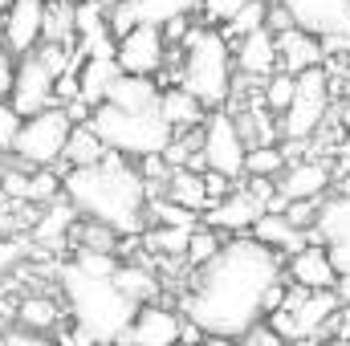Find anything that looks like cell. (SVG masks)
Segmentation results:
<instances>
[{"label": "cell", "instance_id": "obj_1", "mask_svg": "<svg viewBox=\"0 0 350 346\" xmlns=\"http://www.w3.org/2000/svg\"><path fill=\"white\" fill-rule=\"evenodd\" d=\"M277 281H285V257L257 237H232L204 269L187 277L179 289V314L200 334L245 338L257 322H265V297Z\"/></svg>", "mask_w": 350, "mask_h": 346}, {"label": "cell", "instance_id": "obj_2", "mask_svg": "<svg viewBox=\"0 0 350 346\" xmlns=\"http://www.w3.org/2000/svg\"><path fill=\"white\" fill-rule=\"evenodd\" d=\"M62 196L74 204L82 220H98L114 228L118 237H143L147 228V208H151V187L135 159L110 151L94 168H70L62 179Z\"/></svg>", "mask_w": 350, "mask_h": 346}, {"label": "cell", "instance_id": "obj_3", "mask_svg": "<svg viewBox=\"0 0 350 346\" xmlns=\"http://www.w3.org/2000/svg\"><path fill=\"white\" fill-rule=\"evenodd\" d=\"M57 281H62L66 310L90 346H118L126 338L139 306L114 285V277H98V273L82 269L78 261H66L57 269Z\"/></svg>", "mask_w": 350, "mask_h": 346}, {"label": "cell", "instance_id": "obj_4", "mask_svg": "<svg viewBox=\"0 0 350 346\" xmlns=\"http://www.w3.org/2000/svg\"><path fill=\"white\" fill-rule=\"evenodd\" d=\"M232 82H237L232 41L212 25H191L187 41L179 45L175 86H183L204 110H228Z\"/></svg>", "mask_w": 350, "mask_h": 346}, {"label": "cell", "instance_id": "obj_5", "mask_svg": "<svg viewBox=\"0 0 350 346\" xmlns=\"http://www.w3.org/2000/svg\"><path fill=\"white\" fill-rule=\"evenodd\" d=\"M90 127L110 151H118V155H126L135 163H143L151 155H163L167 143L175 139V131L159 114V106L155 110H118V106L102 102V106H94Z\"/></svg>", "mask_w": 350, "mask_h": 346}, {"label": "cell", "instance_id": "obj_6", "mask_svg": "<svg viewBox=\"0 0 350 346\" xmlns=\"http://www.w3.org/2000/svg\"><path fill=\"white\" fill-rule=\"evenodd\" d=\"M330 98H334V78L326 74V66L297 74L293 102H289V110L277 118V122H281V139L314 143V139L322 135V127L330 122Z\"/></svg>", "mask_w": 350, "mask_h": 346}, {"label": "cell", "instance_id": "obj_7", "mask_svg": "<svg viewBox=\"0 0 350 346\" xmlns=\"http://www.w3.org/2000/svg\"><path fill=\"white\" fill-rule=\"evenodd\" d=\"M70 131H74V122H70V114H66L62 106L41 110V114L25 118V127H21V135H16V143H12V159H16L21 168H29V172L53 168V163L66 159Z\"/></svg>", "mask_w": 350, "mask_h": 346}, {"label": "cell", "instance_id": "obj_8", "mask_svg": "<svg viewBox=\"0 0 350 346\" xmlns=\"http://www.w3.org/2000/svg\"><path fill=\"white\" fill-rule=\"evenodd\" d=\"M200 135H204V151H200L204 172H220L224 179L237 183L245 175V155H249V143L237 127V114L232 110H208Z\"/></svg>", "mask_w": 350, "mask_h": 346}, {"label": "cell", "instance_id": "obj_9", "mask_svg": "<svg viewBox=\"0 0 350 346\" xmlns=\"http://www.w3.org/2000/svg\"><path fill=\"white\" fill-rule=\"evenodd\" d=\"M289 12L293 29L318 37L330 49H350V0H273Z\"/></svg>", "mask_w": 350, "mask_h": 346}, {"label": "cell", "instance_id": "obj_10", "mask_svg": "<svg viewBox=\"0 0 350 346\" xmlns=\"http://www.w3.org/2000/svg\"><path fill=\"white\" fill-rule=\"evenodd\" d=\"M8 106H12L21 118H33V114L57 106V74H53V66H49L41 53L16 57V78H12Z\"/></svg>", "mask_w": 350, "mask_h": 346}, {"label": "cell", "instance_id": "obj_11", "mask_svg": "<svg viewBox=\"0 0 350 346\" xmlns=\"http://www.w3.org/2000/svg\"><path fill=\"white\" fill-rule=\"evenodd\" d=\"M204 0H110V33L114 41L139 25H151V29H163L172 21L183 16H196Z\"/></svg>", "mask_w": 350, "mask_h": 346}, {"label": "cell", "instance_id": "obj_12", "mask_svg": "<svg viewBox=\"0 0 350 346\" xmlns=\"http://www.w3.org/2000/svg\"><path fill=\"white\" fill-rule=\"evenodd\" d=\"M167 37L163 29H151V25H139L131 33L118 37V49H114V62L122 74H135V78H155L159 70H167Z\"/></svg>", "mask_w": 350, "mask_h": 346}, {"label": "cell", "instance_id": "obj_13", "mask_svg": "<svg viewBox=\"0 0 350 346\" xmlns=\"http://www.w3.org/2000/svg\"><path fill=\"white\" fill-rule=\"evenodd\" d=\"M310 237L330 253V265L338 269V277H350V196L334 191L322 200Z\"/></svg>", "mask_w": 350, "mask_h": 346}, {"label": "cell", "instance_id": "obj_14", "mask_svg": "<svg viewBox=\"0 0 350 346\" xmlns=\"http://www.w3.org/2000/svg\"><path fill=\"white\" fill-rule=\"evenodd\" d=\"M45 8L49 0H12L0 12V41L12 57H29L45 41Z\"/></svg>", "mask_w": 350, "mask_h": 346}, {"label": "cell", "instance_id": "obj_15", "mask_svg": "<svg viewBox=\"0 0 350 346\" xmlns=\"http://www.w3.org/2000/svg\"><path fill=\"white\" fill-rule=\"evenodd\" d=\"M179 338H187V322L175 306H163V302H147L139 306L126 338L118 346H175Z\"/></svg>", "mask_w": 350, "mask_h": 346}, {"label": "cell", "instance_id": "obj_16", "mask_svg": "<svg viewBox=\"0 0 350 346\" xmlns=\"http://www.w3.org/2000/svg\"><path fill=\"white\" fill-rule=\"evenodd\" d=\"M334 183V168L322 163V159H293L285 172L277 175V196L289 204V200H326Z\"/></svg>", "mask_w": 350, "mask_h": 346}, {"label": "cell", "instance_id": "obj_17", "mask_svg": "<svg viewBox=\"0 0 350 346\" xmlns=\"http://www.w3.org/2000/svg\"><path fill=\"white\" fill-rule=\"evenodd\" d=\"M232 62H237V70H241L245 78H253V82L273 78V74L281 70V66H277V37H273L269 29H257V33L232 41Z\"/></svg>", "mask_w": 350, "mask_h": 346}, {"label": "cell", "instance_id": "obj_18", "mask_svg": "<svg viewBox=\"0 0 350 346\" xmlns=\"http://www.w3.org/2000/svg\"><path fill=\"white\" fill-rule=\"evenodd\" d=\"M285 281L301 285V289H334L338 285V269L330 265V253L314 241V245H306L301 253H293L285 261Z\"/></svg>", "mask_w": 350, "mask_h": 346}, {"label": "cell", "instance_id": "obj_19", "mask_svg": "<svg viewBox=\"0 0 350 346\" xmlns=\"http://www.w3.org/2000/svg\"><path fill=\"white\" fill-rule=\"evenodd\" d=\"M277 66L293 78L306 74V70H322L326 66V45L318 37L301 33V29H285L277 37Z\"/></svg>", "mask_w": 350, "mask_h": 346}, {"label": "cell", "instance_id": "obj_20", "mask_svg": "<svg viewBox=\"0 0 350 346\" xmlns=\"http://www.w3.org/2000/svg\"><path fill=\"white\" fill-rule=\"evenodd\" d=\"M249 237H257L261 245H269L273 253H281V257L289 261L293 253H301L306 245H314V237L310 232H301L297 224H289L285 220V212H265L261 220L253 224V232Z\"/></svg>", "mask_w": 350, "mask_h": 346}, {"label": "cell", "instance_id": "obj_21", "mask_svg": "<svg viewBox=\"0 0 350 346\" xmlns=\"http://www.w3.org/2000/svg\"><path fill=\"white\" fill-rule=\"evenodd\" d=\"M159 114L167 118V127H172L175 135H187V131H200L204 127V118H208V110L187 94L183 86H167L159 94Z\"/></svg>", "mask_w": 350, "mask_h": 346}, {"label": "cell", "instance_id": "obj_22", "mask_svg": "<svg viewBox=\"0 0 350 346\" xmlns=\"http://www.w3.org/2000/svg\"><path fill=\"white\" fill-rule=\"evenodd\" d=\"M163 200H172L187 212H208L212 200H208V183H204V172H191V168H172L167 172V183H163Z\"/></svg>", "mask_w": 350, "mask_h": 346}, {"label": "cell", "instance_id": "obj_23", "mask_svg": "<svg viewBox=\"0 0 350 346\" xmlns=\"http://www.w3.org/2000/svg\"><path fill=\"white\" fill-rule=\"evenodd\" d=\"M159 82L155 78H135V74H118L114 78V86L106 94V102L110 106H118V110H155L159 106Z\"/></svg>", "mask_w": 350, "mask_h": 346}, {"label": "cell", "instance_id": "obj_24", "mask_svg": "<svg viewBox=\"0 0 350 346\" xmlns=\"http://www.w3.org/2000/svg\"><path fill=\"white\" fill-rule=\"evenodd\" d=\"M118 74L122 70H118L114 57H86L82 70H78V98H86L90 106H102Z\"/></svg>", "mask_w": 350, "mask_h": 346}, {"label": "cell", "instance_id": "obj_25", "mask_svg": "<svg viewBox=\"0 0 350 346\" xmlns=\"http://www.w3.org/2000/svg\"><path fill=\"white\" fill-rule=\"evenodd\" d=\"M114 285L135 302V306H147V302H159V277L147 269V265H139V261H118V269H114Z\"/></svg>", "mask_w": 350, "mask_h": 346}, {"label": "cell", "instance_id": "obj_26", "mask_svg": "<svg viewBox=\"0 0 350 346\" xmlns=\"http://www.w3.org/2000/svg\"><path fill=\"white\" fill-rule=\"evenodd\" d=\"M62 322V306L45 293H25L16 302V326L21 330H33V334H49L53 326Z\"/></svg>", "mask_w": 350, "mask_h": 346}, {"label": "cell", "instance_id": "obj_27", "mask_svg": "<svg viewBox=\"0 0 350 346\" xmlns=\"http://www.w3.org/2000/svg\"><path fill=\"white\" fill-rule=\"evenodd\" d=\"M106 155H110V147L94 135L90 122H78V127L70 131V143H66V163H70V168H94V163H102Z\"/></svg>", "mask_w": 350, "mask_h": 346}, {"label": "cell", "instance_id": "obj_28", "mask_svg": "<svg viewBox=\"0 0 350 346\" xmlns=\"http://www.w3.org/2000/svg\"><path fill=\"white\" fill-rule=\"evenodd\" d=\"M45 41L49 45H74L78 41V16H74V4H49L45 8Z\"/></svg>", "mask_w": 350, "mask_h": 346}, {"label": "cell", "instance_id": "obj_29", "mask_svg": "<svg viewBox=\"0 0 350 346\" xmlns=\"http://www.w3.org/2000/svg\"><path fill=\"white\" fill-rule=\"evenodd\" d=\"M285 168H289V159H285L281 143H273V147H249V155H245V175L249 179H277Z\"/></svg>", "mask_w": 350, "mask_h": 346}, {"label": "cell", "instance_id": "obj_30", "mask_svg": "<svg viewBox=\"0 0 350 346\" xmlns=\"http://www.w3.org/2000/svg\"><path fill=\"white\" fill-rule=\"evenodd\" d=\"M224 249V241H220V232L216 228H208V224H200L196 232H191V241H187V253H183V265L196 273V269H204L208 261L216 257Z\"/></svg>", "mask_w": 350, "mask_h": 346}, {"label": "cell", "instance_id": "obj_31", "mask_svg": "<svg viewBox=\"0 0 350 346\" xmlns=\"http://www.w3.org/2000/svg\"><path fill=\"white\" fill-rule=\"evenodd\" d=\"M265 21H269V0H249L220 33L228 37V41H241V37H249V33H257V29H265Z\"/></svg>", "mask_w": 350, "mask_h": 346}, {"label": "cell", "instance_id": "obj_32", "mask_svg": "<svg viewBox=\"0 0 350 346\" xmlns=\"http://www.w3.org/2000/svg\"><path fill=\"white\" fill-rule=\"evenodd\" d=\"M293 90H297V78L293 74H285V70H277L273 78H265L261 82V102L265 110H273L277 118L289 110V102H293Z\"/></svg>", "mask_w": 350, "mask_h": 346}, {"label": "cell", "instance_id": "obj_33", "mask_svg": "<svg viewBox=\"0 0 350 346\" xmlns=\"http://www.w3.org/2000/svg\"><path fill=\"white\" fill-rule=\"evenodd\" d=\"M118 232L98 224V220H78V249H90V253H118Z\"/></svg>", "mask_w": 350, "mask_h": 346}, {"label": "cell", "instance_id": "obj_34", "mask_svg": "<svg viewBox=\"0 0 350 346\" xmlns=\"http://www.w3.org/2000/svg\"><path fill=\"white\" fill-rule=\"evenodd\" d=\"M245 4H249V0H204V4H200V16H204V25H212V29H224Z\"/></svg>", "mask_w": 350, "mask_h": 346}, {"label": "cell", "instance_id": "obj_35", "mask_svg": "<svg viewBox=\"0 0 350 346\" xmlns=\"http://www.w3.org/2000/svg\"><path fill=\"white\" fill-rule=\"evenodd\" d=\"M29 253V241L25 237H0V277H8Z\"/></svg>", "mask_w": 350, "mask_h": 346}, {"label": "cell", "instance_id": "obj_36", "mask_svg": "<svg viewBox=\"0 0 350 346\" xmlns=\"http://www.w3.org/2000/svg\"><path fill=\"white\" fill-rule=\"evenodd\" d=\"M21 127H25V118H21V114L4 102V106H0V155H4V151L12 155V143H16Z\"/></svg>", "mask_w": 350, "mask_h": 346}, {"label": "cell", "instance_id": "obj_37", "mask_svg": "<svg viewBox=\"0 0 350 346\" xmlns=\"http://www.w3.org/2000/svg\"><path fill=\"white\" fill-rule=\"evenodd\" d=\"M12 78H16V57L4 49V41H0V106L8 102V94H12Z\"/></svg>", "mask_w": 350, "mask_h": 346}, {"label": "cell", "instance_id": "obj_38", "mask_svg": "<svg viewBox=\"0 0 350 346\" xmlns=\"http://www.w3.org/2000/svg\"><path fill=\"white\" fill-rule=\"evenodd\" d=\"M241 346H289V343H285L281 334H273V326H269V322H257V326L241 338Z\"/></svg>", "mask_w": 350, "mask_h": 346}, {"label": "cell", "instance_id": "obj_39", "mask_svg": "<svg viewBox=\"0 0 350 346\" xmlns=\"http://www.w3.org/2000/svg\"><path fill=\"white\" fill-rule=\"evenodd\" d=\"M4 346H57V343H53L49 334H33V330H21V326H16V330L4 334Z\"/></svg>", "mask_w": 350, "mask_h": 346}, {"label": "cell", "instance_id": "obj_40", "mask_svg": "<svg viewBox=\"0 0 350 346\" xmlns=\"http://www.w3.org/2000/svg\"><path fill=\"white\" fill-rule=\"evenodd\" d=\"M204 346H241V338H220V334H204Z\"/></svg>", "mask_w": 350, "mask_h": 346}, {"label": "cell", "instance_id": "obj_41", "mask_svg": "<svg viewBox=\"0 0 350 346\" xmlns=\"http://www.w3.org/2000/svg\"><path fill=\"white\" fill-rule=\"evenodd\" d=\"M314 346H350V338H338V334H330V338H318Z\"/></svg>", "mask_w": 350, "mask_h": 346}, {"label": "cell", "instance_id": "obj_42", "mask_svg": "<svg viewBox=\"0 0 350 346\" xmlns=\"http://www.w3.org/2000/svg\"><path fill=\"white\" fill-rule=\"evenodd\" d=\"M338 122L350 131V94H347V102H342V110H338Z\"/></svg>", "mask_w": 350, "mask_h": 346}, {"label": "cell", "instance_id": "obj_43", "mask_svg": "<svg viewBox=\"0 0 350 346\" xmlns=\"http://www.w3.org/2000/svg\"><path fill=\"white\" fill-rule=\"evenodd\" d=\"M175 346H204V338H179Z\"/></svg>", "mask_w": 350, "mask_h": 346}, {"label": "cell", "instance_id": "obj_44", "mask_svg": "<svg viewBox=\"0 0 350 346\" xmlns=\"http://www.w3.org/2000/svg\"><path fill=\"white\" fill-rule=\"evenodd\" d=\"M49 4H53V0H49ZM57 4H82V0H57Z\"/></svg>", "mask_w": 350, "mask_h": 346}, {"label": "cell", "instance_id": "obj_45", "mask_svg": "<svg viewBox=\"0 0 350 346\" xmlns=\"http://www.w3.org/2000/svg\"><path fill=\"white\" fill-rule=\"evenodd\" d=\"M8 4H12V0H0V12H4V8H8Z\"/></svg>", "mask_w": 350, "mask_h": 346}, {"label": "cell", "instance_id": "obj_46", "mask_svg": "<svg viewBox=\"0 0 350 346\" xmlns=\"http://www.w3.org/2000/svg\"><path fill=\"white\" fill-rule=\"evenodd\" d=\"M347 78H350V62H347Z\"/></svg>", "mask_w": 350, "mask_h": 346}]
</instances>
